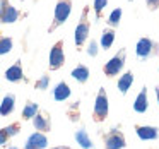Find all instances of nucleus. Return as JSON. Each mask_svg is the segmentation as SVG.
<instances>
[{
    "label": "nucleus",
    "instance_id": "25",
    "mask_svg": "<svg viewBox=\"0 0 159 149\" xmlns=\"http://www.w3.org/2000/svg\"><path fill=\"white\" fill-rule=\"evenodd\" d=\"M4 132L7 134V137H12V135L19 134V123H12V125L4 127Z\"/></svg>",
    "mask_w": 159,
    "mask_h": 149
},
{
    "label": "nucleus",
    "instance_id": "7",
    "mask_svg": "<svg viewBox=\"0 0 159 149\" xmlns=\"http://www.w3.org/2000/svg\"><path fill=\"white\" fill-rule=\"evenodd\" d=\"M125 146L127 144H125L123 134L120 130H116V128L110 130L106 134V137H104V147L106 149H123Z\"/></svg>",
    "mask_w": 159,
    "mask_h": 149
},
{
    "label": "nucleus",
    "instance_id": "32",
    "mask_svg": "<svg viewBox=\"0 0 159 149\" xmlns=\"http://www.w3.org/2000/svg\"><path fill=\"white\" fill-rule=\"evenodd\" d=\"M9 149H19V147H9Z\"/></svg>",
    "mask_w": 159,
    "mask_h": 149
},
{
    "label": "nucleus",
    "instance_id": "10",
    "mask_svg": "<svg viewBox=\"0 0 159 149\" xmlns=\"http://www.w3.org/2000/svg\"><path fill=\"white\" fill-rule=\"evenodd\" d=\"M22 77H24V72H22L21 60H17L14 65H11L5 70V79H7L9 82H19V81H22Z\"/></svg>",
    "mask_w": 159,
    "mask_h": 149
},
{
    "label": "nucleus",
    "instance_id": "15",
    "mask_svg": "<svg viewBox=\"0 0 159 149\" xmlns=\"http://www.w3.org/2000/svg\"><path fill=\"white\" fill-rule=\"evenodd\" d=\"M69 96H70V87H69V84L67 82H58L55 86V89H53V98H55L57 101H65V100H69Z\"/></svg>",
    "mask_w": 159,
    "mask_h": 149
},
{
    "label": "nucleus",
    "instance_id": "6",
    "mask_svg": "<svg viewBox=\"0 0 159 149\" xmlns=\"http://www.w3.org/2000/svg\"><path fill=\"white\" fill-rule=\"evenodd\" d=\"M65 63V53H63V41H57L50 50V69L57 70Z\"/></svg>",
    "mask_w": 159,
    "mask_h": 149
},
{
    "label": "nucleus",
    "instance_id": "23",
    "mask_svg": "<svg viewBox=\"0 0 159 149\" xmlns=\"http://www.w3.org/2000/svg\"><path fill=\"white\" fill-rule=\"evenodd\" d=\"M108 5V0H94V4H93V7H94V12H96V17L99 19L101 17V12L104 11V7Z\"/></svg>",
    "mask_w": 159,
    "mask_h": 149
},
{
    "label": "nucleus",
    "instance_id": "9",
    "mask_svg": "<svg viewBox=\"0 0 159 149\" xmlns=\"http://www.w3.org/2000/svg\"><path fill=\"white\" fill-rule=\"evenodd\" d=\"M135 132L142 141H154L159 135V130L152 125H139V127H135Z\"/></svg>",
    "mask_w": 159,
    "mask_h": 149
},
{
    "label": "nucleus",
    "instance_id": "12",
    "mask_svg": "<svg viewBox=\"0 0 159 149\" xmlns=\"http://www.w3.org/2000/svg\"><path fill=\"white\" fill-rule=\"evenodd\" d=\"M19 16H21V12L9 4L7 7H5V11L2 12V16H0V22H2V24H12V22H16L19 19Z\"/></svg>",
    "mask_w": 159,
    "mask_h": 149
},
{
    "label": "nucleus",
    "instance_id": "20",
    "mask_svg": "<svg viewBox=\"0 0 159 149\" xmlns=\"http://www.w3.org/2000/svg\"><path fill=\"white\" fill-rule=\"evenodd\" d=\"M38 111H39V106H38V105L29 101V103L24 106V110H22V118H24V120H31V118L34 117Z\"/></svg>",
    "mask_w": 159,
    "mask_h": 149
},
{
    "label": "nucleus",
    "instance_id": "13",
    "mask_svg": "<svg viewBox=\"0 0 159 149\" xmlns=\"http://www.w3.org/2000/svg\"><path fill=\"white\" fill-rule=\"evenodd\" d=\"M14 108H16V96L14 94L4 96V100L0 103V115L2 117H7V115H11L14 111Z\"/></svg>",
    "mask_w": 159,
    "mask_h": 149
},
{
    "label": "nucleus",
    "instance_id": "18",
    "mask_svg": "<svg viewBox=\"0 0 159 149\" xmlns=\"http://www.w3.org/2000/svg\"><path fill=\"white\" fill-rule=\"evenodd\" d=\"M113 41H115V31H113V29H104L103 35H101V40H99L101 48H103V50L111 48Z\"/></svg>",
    "mask_w": 159,
    "mask_h": 149
},
{
    "label": "nucleus",
    "instance_id": "31",
    "mask_svg": "<svg viewBox=\"0 0 159 149\" xmlns=\"http://www.w3.org/2000/svg\"><path fill=\"white\" fill-rule=\"evenodd\" d=\"M58 149H70V147H65V146H63V147H58Z\"/></svg>",
    "mask_w": 159,
    "mask_h": 149
},
{
    "label": "nucleus",
    "instance_id": "22",
    "mask_svg": "<svg viewBox=\"0 0 159 149\" xmlns=\"http://www.w3.org/2000/svg\"><path fill=\"white\" fill-rule=\"evenodd\" d=\"M120 19H121V9H115L113 12L110 14V17H108V24L111 26V28H116L118 24H120Z\"/></svg>",
    "mask_w": 159,
    "mask_h": 149
},
{
    "label": "nucleus",
    "instance_id": "34",
    "mask_svg": "<svg viewBox=\"0 0 159 149\" xmlns=\"http://www.w3.org/2000/svg\"><path fill=\"white\" fill-rule=\"evenodd\" d=\"M130 2H132V0H130Z\"/></svg>",
    "mask_w": 159,
    "mask_h": 149
},
{
    "label": "nucleus",
    "instance_id": "4",
    "mask_svg": "<svg viewBox=\"0 0 159 149\" xmlns=\"http://www.w3.org/2000/svg\"><path fill=\"white\" fill-rule=\"evenodd\" d=\"M135 52H137V57L140 60H145V58H149V57L156 55L159 52V45L156 41H152L151 38H140L137 41Z\"/></svg>",
    "mask_w": 159,
    "mask_h": 149
},
{
    "label": "nucleus",
    "instance_id": "8",
    "mask_svg": "<svg viewBox=\"0 0 159 149\" xmlns=\"http://www.w3.org/2000/svg\"><path fill=\"white\" fill-rule=\"evenodd\" d=\"M46 146H48L46 135L43 132H34V134H31L28 137L24 149H46Z\"/></svg>",
    "mask_w": 159,
    "mask_h": 149
},
{
    "label": "nucleus",
    "instance_id": "29",
    "mask_svg": "<svg viewBox=\"0 0 159 149\" xmlns=\"http://www.w3.org/2000/svg\"><path fill=\"white\" fill-rule=\"evenodd\" d=\"M7 5H9V0H0V16H2V12L5 11Z\"/></svg>",
    "mask_w": 159,
    "mask_h": 149
},
{
    "label": "nucleus",
    "instance_id": "30",
    "mask_svg": "<svg viewBox=\"0 0 159 149\" xmlns=\"http://www.w3.org/2000/svg\"><path fill=\"white\" fill-rule=\"evenodd\" d=\"M156 96H157V103H159V86L156 87Z\"/></svg>",
    "mask_w": 159,
    "mask_h": 149
},
{
    "label": "nucleus",
    "instance_id": "1",
    "mask_svg": "<svg viewBox=\"0 0 159 149\" xmlns=\"http://www.w3.org/2000/svg\"><path fill=\"white\" fill-rule=\"evenodd\" d=\"M70 12H72V2L70 0H58L55 5V14H53V22L48 28L50 33H53L58 26H62L63 22L69 19Z\"/></svg>",
    "mask_w": 159,
    "mask_h": 149
},
{
    "label": "nucleus",
    "instance_id": "2",
    "mask_svg": "<svg viewBox=\"0 0 159 149\" xmlns=\"http://www.w3.org/2000/svg\"><path fill=\"white\" fill-rule=\"evenodd\" d=\"M87 16H89V7H84L80 21L77 22V26H75V35H74V40H75L77 46H82L84 43L87 41V38H89L91 22H89V19H87Z\"/></svg>",
    "mask_w": 159,
    "mask_h": 149
},
{
    "label": "nucleus",
    "instance_id": "33",
    "mask_svg": "<svg viewBox=\"0 0 159 149\" xmlns=\"http://www.w3.org/2000/svg\"><path fill=\"white\" fill-rule=\"evenodd\" d=\"M52 149H58V147H52Z\"/></svg>",
    "mask_w": 159,
    "mask_h": 149
},
{
    "label": "nucleus",
    "instance_id": "14",
    "mask_svg": "<svg viewBox=\"0 0 159 149\" xmlns=\"http://www.w3.org/2000/svg\"><path fill=\"white\" fill-rule=\"evenodd\" d=\"M33 125H34V128L39 132H48L50 127H52L50 118L46 117V115H41V113H36L34 117H33Z\"/></svg>",
    "mask_w": 159,
    "mask_h": 149
},
{
    "label": "nucleus",
    "instance_id": "35",
    "mask_svg": "<svg viewBox=\"0 0 159 149\" xmlns=\"http://www.w3.org/2000/svg\"><path fill=\"white\" fill-rule=\"evenodd\" d=\"M21 2H22V0H21Z\"/></svg>",
    "mask_w": 159,
    "mask_h": 149
},
{
    "label": "nucleus",
    "instance_id": "28",
    "mask_svg": "<svg viewBox=\"0 0 159 149\" xmlns=\"http://www.w3.org/2000/svg\"><path fill=\"white\" fill-rule=\"evenodd\" d=\"M7 134H5V132H4V128H0V146H4L5 144V142H7Z\"/></svg>",
    "mask_w": 159,
    "mask_h": 149
},
{
    "label": "nucleus",
    "instance_id": "21",
    "mask_svg": "<svg viewBox=\"0 0 159 149\" xmlns=\"http://www.w3.org/2000/svg\"><path fill=\"white\" fill-rule=\"evenodd\" d=\"M14 46V41L9 36H0V55H7Z\"/></svg>",
    "mask_w": 159,
    "mask_h": 149
},
{
    "label": "nucleus",
    "instance_id": "3",
    "mask_svg": "<svg viewBox=\"0 0 159 149\" xmlns=\"http://www.w3.org/2000/svg\"><path fill=\"white\" fill-rule=\"evenodd\" d=\"M108 110H110V105H108V94L104 91V87H101L98 91V96H96V103H94V120L96 122H103L104 118L108 117Z\"/></svg>",
    "mask_w": 159,
    "mask_h": 149
},
{
    "label": "nucleus",
    "instance_id": "11",
    "mask_svg": "<svg viewBox=\"0 0 159 149\" xmlns=\"http://www.w3.org/2000/svg\"><path fill=\"white\" fill-rule=\"evenodd\" d=\"M149 108V100H147V87H142V91L139 93V96L134 101V110L137 113H145Z\"/></svg>",
    "mask_w": 159,
    "mask_h": 149
},
{
    "label": "nucleus",
    "instance_id": "17",
    "mask_svg": "<svg viewBox=\"0 0 159 149\" xmlns=\"http://www.w3.org/2000/svg\"><path fill=\"white\" fill-rule=\"evenodd\" d=\"M70 76H72L77 82H82L84 84L87 79H89V69H87L86 65H77L75 69L72 70V74H70Z\"/></svg>",
    "mask_w": 159,
    "mask_h": 149
},
{
    "label": "nucleus",
    "instance_id": "16",
    "mask_svg": "<svg viewBox=\"0 0 159 149\" xmlns=\"http://www.w3.org/2000/svg\"><path fill=\"white\" fill-rule=\"evenodd\" d=\"M132 84H134V74L132 72H125L123 76L118 79V89H120L121 94H127L128 89L132 87Z\"/></svg>",
    "mask_w": 159,
    "mask_h": 149
},
{
    "label": "nucleus",
    "instance_id": "26",
    "mask_svg": "<svg viewBox=\"0 0 159 149\" xmlns=\"http://www.w3.org/2000/svg\"><path fill=\"white\" fill-rule=\"evenodd\" d=\"M87 55L89 57H96L98 55V41L91 40V43L87 45Z\"/></svg>",
    "mask_w": 159,
    "mask_h": 149
},
{
    "label": "nucleus",
    "instance_id": "19",
    "mask_svg": "<svg viewBox=\"0 0 159 149\" xmlns=\"http://www.w3.org/2000/svg\"><path fill=\"white\" fill-rule=\"evenodd\" d=\"M75 141L82 149H91L93 147V142H91L89 135H87V132L84 130V128H80V130L75 132Z\"/></svg>",
    "mask_w": 159,
    "mask_h": 149
},
{
    "label": "nucleus",
    "instance_id": "24",
    "mask_svg": "<svg viewBox=\"0 0 159 149\" xmlns=\"http://www.w3.org/2000/svg\"><path fill=\"white\" fill-rule=\"evenodd\" d=\"M48 84H50V76H41L38 81H36V84H34V87L36 89H46L48 87Z\"/></svg>",
    "mask_w": 159,
    "mask_h": 149
},
{
    "label": "nucleus",
    "instance_id": "27",
    "mask_svg": "<svg viewBox=\"0 0 159 149\" xmlns=\"http://www.w3.org/2000/svg\"><path fill=\"white\" fill-rule=\"evenodd\" d=\"M149 11H157L159 9V0H145Z\"/></svg>",
    "mask_w": 159,
    "mask_h": 149
},
{
    "label": "nucleus",
    "instance_id": "5",
    "mask_svg": "<svg viewBox=\"0 0 159 149\" xmlns=\"http://www.w3.org/2000/svg\"><path fill=\"white\" fill-rule=\"evenodd\" d=\"M125 55H127V50L121 48L120 52L113 57V58H110L106 63H104V74H106L108 77L116 76V74L123 69V65H125Z\"/></svg>",
    "mask_w": 159,
    "mask_h": 149
}]
</instances>
